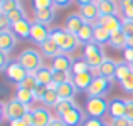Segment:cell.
Listing matches in <instances>:
<instances>
[{
	"mask_svg": "<svg viewBox=\"0 0 133 126\" xmlns=\"http://www.w3.org/2000/svg\"><path fill=\"white\" fill-rule=\"evenodd\" d=\"M91 69V66L88 64L84 57H76L74 62H72V69H71V74L76 76V74H83V72H88Z\"/></svg>",
	"mask_w": 133,
	"mask_h": 126,
	"instance_id": "cell-29",
	"label": "cell"
},
{
	"mask_svg": "<svg viewBox=\"0 0 133 126\" xmlns=\"http://www.w3.org/2000/svg\"><path fill=\"white\" fill-rule=\"evenodd\" d=\"M98 24L103 25L110 34H115V32H118V30H121V27H123V19H121L120 15H99Z\"/></svg>",
	"mask_w": 133,
	"mask_h": 126,
	"instance_id": "cell-10",
	"label": "cell"
},
{
	"mask_svg": "<svg viewBox=\"0 0 133 126\" xmlns=\"http://www.w3.org/2000/svg\"><path fill=\"white\" fill-rule=\"evenodd\" d=\"M123 59H125V62H128V64L133 62V47H127L123 51Z\"/></svg>",
	"mask_w": 133,
	"mask_h": 126,
	"instance_id": "cell-47",
	"label": "cell"
},
{
	"mask_svg": "<svg viewBox=\"0 0 133 126\" xmlns=\"http://www.w3.org/2000/svg\"><path fill=\"white\" fill-rule=\"evenodd\" d=\"M61 120L66 123V126H81V124H84L86 116H84V111H83L81 108L74 106L71 111H68L66 114H62Z\"/></svg>",
	"mask_w": 133,
	"mask_h": 126,
	"instance_id": "cell-9",
	"label": "cell"
},
{
	"mask_svg": "<svg viewBox=\"0 0 133 126\" xmlns=\"http://www.w3.org/2000/svg\"><path fill=\"white\" fill-rule=\"evenodd\" d=\"M0 2H3V0H0Z\"/></svg>",
	"mask_w": 133,
	"mask_h": 126,
	"instance_id": "cell-56",
	"label": "cell"
},
{
	"mask_svg": "<svg viewBox=\"0 0 133 126\" xmlns=\"http://www.w3.org/2000/svg\"><path fill=\"white\" fill-rule=\"evenodd\" d=\"M41 52H42V55H45V57H51V59H54L56 55H59L61 54V47L57 45V42H56L54 39H49V40H45L42 45H41Z\"/></svg>",
	"mask_w": 133,
	"mask_h": 126,
	"instance_id": "cell-24",
	"label": "cell"
},
{
	"mask_svg": "<svg viewBox=\"0 0 133 126\" xmlns=\"http://www.w3.org/2000/svg\"><path fill=\"white\" fill-rule=\"evenodd\" d=\"M94 81V76L91 74V72H83V74H76L72 76V82H74V86L78 87V91H88L89 86L93 84Z\"/></svg>",
	"mask_w": 133,
	"mask_h": 126,
	"instance_id": "cell-19",
	"label": "cell"
},
{
	"mask_svg": "<svg viewBox=\"0 0 133 126\" xmlns=\"http://www.w3.org/2000/svg\"><path fill=\"white\" fill-rule=\"evenodd\" d=\"M76 2H78L79 7H83V5H88V3H94L96 0H76Z\"/></svg>",
	"mask_w": 133,
	"mask_h": 126,
	"instance_id": "cell-52",
	"label": "cell"
},
{
	"mask_svg": "<svg viewBox=\"0 0 133 126\" xmlns=\"http://www.w3.org/2000/svg\"><path fill=\"white\" fill-rule=\"evenodd\" d=\"M84 24H86L84 17H83L79 12H74V13H71V15L66 17V20H64V29L68 30V32L78 36L79 30L83 29V25H84Z\"/></svg>",
	"mask_w": 133,
	"mask_h": 126,
	"instance_id": "cell-11",
	"label": "cell"
},
{
	"mask_svg": "<svg viewBox=\"0 0 133 126\" xmlns=\"http://www.w3.org/2000/svg\"><path fill=\"white\" fill-rule=\"evenodd\" d=\"M49 91V87L47 86H44V84H39V86L34 89V96H36V99L37 101H42V97L45 96V93Z\"/></svg>",
	"mask_w": 133,
	"mask_h": 126,
	"instance_id": "cell-41",
	"label": "cell"
},
{
	"mask_svg": "<svg viewBox=\"0 0 133 126\" xmlns=\"http://www.w3.org/2000/svg\"><path fill=\"white\" fill-rule=\"evenodd\" d=\"M130 66H131V71H133V62H131V64H130Z\"/></svg>",
	"mask_w": 133,
	"mask_h": 126,
	"instance_id": "cell-54",
	"label": "cell"
},
{
	"mask_svg": "<svg viewBox=\"0 0 133 126\" xmlns=\"http://www.w3.org/2000/svg\"><path fill=\"white\" fill-rule=\"evenodd\" d=\"M120 86H121V89L125 91V93H128V94H133V71L128 74V78L127 79H123V81L120 82Z\"/></svg>",
	"mask_w": 133,
	"mask_h": 126,
	"instance_id": "cell-39",
	"label": "cell"
},
{
	"mask_svg": "<svg viewBox=\"0 0 133 126\" xmlns=\"http://www.w3.org/2000/svg\"><path fill=\"white\" fill-rule=\"evenodd\" d=\"M15 99L20 101L22 104H25V106H29V108L37 101L36 96H34V91H29V89H25V87H17V91H15Z\"/></svg>",
	"mask_w": 133,
	"mask_h": 126,
	"instance_id": "cell-25",
	"label": "cell"
},
{
	"mask_svg": "<svg viewBox=\"0 0 133 126\" xmlns=\"http://www.w3.org/2000/svg\"><path fill=\"white\" fill-rule=\"evenodd\" d=\"M37 86H39V81H37L36 74H27V78L24 79L17 87H25V89H29V91H34Z\"/></svg>",
	"mask_w": 133,
	"mask_h": 126,
	"instance_id": "cell-35",
	"label": "cell"
},
{
	"mask_svg": "<svg viewBox=\"0 0 133 126\" xmlns=\"http://www.w3.org/2000/svg\"><path fill=\"white\" fill-rule=\"evenodd\" d=\"M110 39H111V34L108 32L103 25L96 24V25H94V44H98V45L110 44Z\"/></svg>",
	"mask_w": 133,
	"mask_h": 126,
	"instance_id": "cell-28",
	"label": "cell"
},
{
	"mask_svg": "<svg viewBox=\"0 0 133 126\" xmlns=\"http://www.w3.org/2000/svg\"><path fill=\"white\" fill-rule=\"evenodd\" d=\"M127 42H128V36L123 32V30H118V32L111 34L110 39V47L115 49V51H125L127 49Z\"/></svg>",
	"mask_w": 133,
	"mask_h": 126,
	"instance_id": "cell-20",
	"label": "cell"
},
{
	"mask_svg": "<svg viewBox=\"0 0 133 126\" xmlns=\"http://www.w3.org/2000/svg\"><path fill=\"white\" fill-rule=\"evenodd\" d=\"M99 15H120V3L116 0H96Z\"/></svg>",
	"mask_w": 133,
	"mask_h": 126,
	"instance_id": "cell-15",
	"label": "cell"
},
{
	"mask_svg": "<svg viewBox=\"0 0 133 126\" xmlns=\"http://www.w3.org/2000/svg\"><path fill=\"white\" fill-rule=\"evenodd\" d=\"M108 108H110V103L104 97H88L86 101V113L91 118L103 120V116L108 113Z\"/></svg>",
	"mask_w": 133,
	"mask_h": 126,
	"instance_id": "cell-5",
	"label": "cell"
},
{
	"mask_svg": "<svg viewBox=\"0 0 133 126\" xmlns=\"http://www.w3.org/2000/svg\"><path fill=\"white\" fill-rule=\"evenodd\" d=\"M20 7H22L20 0H3V2H0V12H2V15H9L10 12L20 9Z\"/></svg>",
	"mask_w": 133,
	"mask_h": 126,
	"instance_id": "cell-31",
	"label": "cell"
},
{
	"mask_svg": "<svg viewBox=\"0 0 133 126\" xmlns=\"http://www.w3.org/2000/svg\"><path fill=\"white\" fill-rule=\"evenodd\" d=\"M7 17H9V20L12 22V25H14V24H17V22H22V20H25V19H27V13H25V10L20 7V9L10 12Z\"/></svg>",
	"mask_w": 133,
	"mask_h": 126,
	"instance_id": "cell-36",
	"label": "cell"
},
{
	"mask_svg": "<svg viewBox=\"0 0 133 126\" xmlns=\"http://www.w3.org/2000/svg\"><path fill=\"white\" fill-rule=\"evenodd\" d=\"M49 126H66V123L61 120V118H54V120L49 123Z\"/></svg>",
	"mask_w": 133,
	"mask_h": 126,
	"instance_id": "cell-50",
	"label": "cell"
},
{
	"mask_svg": "<svg viewBox=\"0 0 133 126\" xmlns=\"http://www.w3.org/2000/svg\"><path fill=\"white\" fill-rule=\"evenodd\" d=\"M111 86H113V82L110 79L99 76V78H94L86 94H88V97H106V94L111 91Z\"/></svg>",
	"mask_w": 133,
	"mask_h": 126,
	"instance_id": "cell-6",
	"label": "cell"
},
{
	"mask_svg": "<svg viewBox=\"0 0 133 126\" xmlns=\"http://www.w3.org/2000/svg\"><path fill=\"white\" fill-rule=\"evenodd\" d=\"M12 29V22L9 20L7 15H0V30H10Z\"/></svg>",
	"mask_w": 133,
	"mask_h": 126,
	"instance_id": "cell-42",
	"label": "cell"
},
{
	"mask_svg": "<svg viewBox=\"0 0 133 126\" xmlns=\"http://www.w3.org/2000/svg\"><path fill=\"white\" fill-rule=\"evenodd\" d=\"M51 39H54L57 42V45L61 47V51L64 52V54H69V55H71L72 52H76L78 47L81 45L78 36L68 32L64 27H52L51 29Z\"/></svg>",
	"mask_w": 133,
	"mask_h": 126,
	"instance_id": "cell-1",
	"label": "cell"
},
{
	"mask_svg": "<svg viewBox=\"0 0 133 126\" xmlns=\"http://www.w3.org/2000/svg\"><path fill=\"white\" fill-rule=\"evenodd\" d=\"M72 2H74V0H54V5L59 7V9H66V7H69Z\"/></svg>",
	"mask_w": 133,
	"mask_h": 126,
	"instance_id": "cell-49",
	"label": "cell"
},
{
	"mask_svg": "<svg viewBox=\"0 0 133 126\" xmlns=\"http://www.w3.org/2000/svg\"><path fill=\"white\" fill-rule=\"evenodd\" d=\"M22 120L27 123V126H34V113H32V109H29V111H27V113H25V116H24Z\"/></svg>",
	"mask_w": 133,
	"mask_h": 126,
	"instance_id": "cell-48",
	"label": "cell"
},
{
	"mask_svg": "<svg viewBox=\"0 0 133 126\" xmlns=\"http://www.w3.org/2000/svg\"><path fill=\"white\" fill-rule=\"evenodd\" d=\"M12 61H9V54H5V52H0V69L2 71H5L7 66L10 64Z\"/></svg>",
	"mask_w": 133,
	"mask_h": 126,
	"instance_id": "cell-45",
	"label": "cell"
},
{
	"mask_svg": "<svg viewBox=\"0 0 133 126\" xmlns=\"http://www.w3.org/2000/svg\"><path fill=\"white\" fill-rule=\"evenodd\" d=\"M116 67H118V62L108 57L106 61H104L103 64L99 66V74L103 76V78H106V79H110V81H113L115 76H116Z\"/></svg>",
	"mask_w": 133,
	"mask_h": 126,
	"instance_id": "cell-22",
	"label": "cell"
},
{
	"mask_svg": "<svg viewBox=\"0 0 133 126\" xmlns=\"http://www.w3.org/2000/svg\"><path fill=\"white\" fill-rule=\"evenodd\" d=\"M32 113H34V126H49V123L54 120L52 113L45 106L32 108Z\"/></svg>",
	"mask_w": 133,
	"mask_h": 126,
	"instance_id": "cell-12",
	"label": "cell"
},
{
	"mask_svg": "<svg viewBox=\"0 0 133 126\" xmlns=\"http://www.w3.org/2000/svg\"><path fill=\"white\" fill-rule=\"evenodd\" d=\"M76 93H78V87L74 86L72 79L68 81V82H64V84H61V86L57 87V94H59L61 99H74Z\"/></svg>",
	"mask_w": 133,
	"mask_h": 126,
	"instance_id": "cell-26",
	"label": "cell"
},
{
	"mask_svg": "<svg viewBox=\"0 0 133 126\" xmlns=\"http://www.w3.org/2000/svg\"><path fill=\"white\" fill-rule=\"evenodd\" d=\"M3 72H5L7 79H9L10 82L17 84V86H19V84L27 78V74H29V72H27L25 69L20 66V62H19V61H12L9 66H7V69H5Z\"/></svg>",
	"mask_w": 133,
	"mask_h": 126,
	"instance_id": "cell-7",
	"label": "cell"
},
{
	"mask_svg": "<svg viewBox=\"0 0 133 126\" xmlns=\"http://www.w3.org/2000/svg\"><path fill=\"white\" fill-rule=\"evenodd\" d=\"M127 47H133V36L128 37V42H127Z\"/></svg>",
	"mask_w": 133,
	"mask_h": 126,
	"instance_id": "cell-53",
	"label": "cell"
},
{
	"mask_svg": "<svg viewBox=\"0 0 133 126\" xmlns=\"http://www.w3.org/2000/svg\"><path fill=\"white\" fill-rule=\"evenodd\" d=\"M121 30H123L128 37L133 36V20H123V27H121Z\"/></svg>",
	"mask_w": 133,
	"mask_h": 126,
	"instance_id": "cell-44",
	"label": "cell"
},
{
	"mask_svg": "<svg viewBox=\"0 0 133 126\" xmlns=\"http://www.w3.org/2000/svg\"><path fill=\"white\" fill-rule=\"evenodd\" d=\"M79 13H81V15L84 17L86 22L98 24V19H99V10H98L96 2H94V3H88V5L79 7Z\"/></svg>",
	"mask_w": 133,
	"mask_h": 126,
	"instance_id": "cell-17",
	"label": "cell"
},
{
	"mask_svg": "<svg viewBox=\"0 0 133 126\" xmlns=\"http://www.w3.org/2000/svg\"><path fill=\"white\" fill-rule=\"evenodd\" d=\"M120 10L123 20H133V0H120Z\"/></svg>",
	"mask_w": 133,
	"mask_h": 126,
	"instance_id": "cell-33",
	"label": "cell"
},
{
	"mask_svg": "<svg viewBox=\"0 0 133 126\" xmlns=\"http://www.w3.org/2000/svg\"><path fill=\"white\" fill-rule=\"evenodd\" d=\"M15 45H17V37L12 32V29L10 30H0V52L10 54L15 49Z\"/></svg>",
	"mask_w": 133,
	"mask_h": 126,
	"instance_id": "cell-14",
	"label": "cell"
},
{
	"mask_svg": "<svg viewBox=\"0 0 133 126\" xmlns=\"http://www.w3.org/2000/svg\"><path fill=\"white\" fill-rule=\"evenodd\" d=\"M54 7V0H32V9L36 10H44V9H51Z\"/></svg>",
	"mask_w": 133,
	"mask_h": 126,
	"instance_id": "cell-38",
	"label": "cell"
},
{
	"mask_svg": "<svg viewBox=\"0 0 133 126\" xmlns=\"http://www.w3.org/2000/svg\"><path fill=\"white\" fill-rule=\"evenodd\" d=\"M83 126H104L103 123V120H99V118H86V121H84V124Z\"/></svg>",
	"mask_w": 133,
	"mask_h": 126,
	"instance_id": "cell-43",
	"label": "cell"
},
{
	"mask_svg": "<svg viewBox=\"0 0 133 126\" xmlns=\"http://www.w3.org/2000/svg\"><path fill=\"white\" fill-rule=\"evenodd\" d=\"M131 72V66L128 64V62H118V67H116V76H115V79H116L118 82H121L123 79L128 78V74Z\"/></svg>",
	"mask_w": 133,
	"mask_h": 126,
	"instance_id": "cell-34",
	"label": "cell"
},
{
	"mask_svg": "<svg viewBox=\"0 0 133 126\" xmlns=\"http://www.w3.org/2000/svg\"><path fill=\"white\" fill-rule=\"evenodd\" d=\"M127 113V101L121 97H113L110 101V108H108V114L111 118H121Z\"/></svg>",
	"mask_w": 133,
	"mask_h": 126,
	"instance_id": "cell-16",
	"label": "cell"
},
{
	"mask_svg": "<svg viewBox=\"0 0 133 126\" xmlns=\"http://www.w3.org/2000/svg\"><path fill=\"white\" fill-rule=\"evenodd\" d=\"M74 106H76L74 99H61V101L57 103V106L54 108V111L57 113V118H61L62 114H66L68 111H71Z\"/></svg>",
	"mask_w": 133,
	"mask_h": 126,
	"instance_id": "cell-32",
	"label": "cell"
},
{
	"mask_svg": "<svg viewBox=\"0 0 133 126\" xmlns=\"http://www.w3.org/2000/svg\"><path fill=\"white\" fill-rule=\"evenodd\" d=\"M30 29H32V22L29 19L22 20V22H17L12 25V32L19 39H30Z\"/></svg>",
	"mask_w": 133,
	"mask_h": 126,
	"instance_id": "cell-18",
	"label": "cell"
},
{
	"mask_svg": "<svg viewBox=\"0 0 133 126\" xmlns=\"http://www.w3.org/2000/svg\"><path fill=\"white\" fill-rule=\"evenodd\" d=\"M10 126H27V123L24 120H15V121H10Z\"/></svg>",
	"mask_w": 133,
	"mask_h": 126,
	"instance_id": "cell-51",
	"label": "cell"
},
{
	"mask_svg": "<svg viewBox=\"0 0 133 126\" xmlns=\"http://www.w3.org/2000/svg\"><path fill=\"white\" fill-rule=\"evenodd\" d=\"M83 57L88 61V64L91 66V67H99V66L108 59L106 55H104L103 47H101V45H98V44H94V42H91V44L84 45Z\"/></svg>",
	"mask_w": 133,
	"mask_h": 126,
	"instance_id": "cell-4",
	"label": "cell"
},
{
	"mask_svg": "<svg viewBox=\"0 0 133 126\" xmlns=\"http://www.w3.org/2000/svg\"><path fill=\"white\" fill-rule=\"evenodd\" d=\"M59 101H61V97H59L57 91L49 89L47 93H45V96L42 97V101H41V103H42V106H45V108H56Z\"/></svg>",
	"mask_w": 133,
	"mask_h": 126,
	"instance_id": "cell-30",
	"label": "cell"
},
{
	"mask_svg": "<svg viewBox=\"0 0 133 126\" xmlns=\"http://www.w3.org/2000/svg\"><path fill=\"white\" fill-rule=\"evenodd\" d=\"M54 19H56L54 7L44 9V10H36V12H34V22H41V24H44V25H49L51 22H54Z\"/></svg>",
	"mask_w": 133,
	"mask_h": 126,
	"instance_id": "cell-23",
	"label": "cell"
},
{
	"mask_svg": "<svg viewBox=\"0 0 133 126\" xmlns=\"http://www.w3.org/2000/svg\"><path fill=\"white\" fill-rule=\"evenodd\" d=\"M104 126H110V124H104Z\"/></svg>",
	"mask_w": 133,
	"mask_h": 126,
	"instance_id": "cell-55",
	"label": "cell"
},
{
	"mask_svg": "<svg viewBox=\"0 0 133 126\" xmlns=\"http://www.w3.org/2000/svg\"><path fill=\"white\" fill-rule=\"evenodd\" d=\"M15 61H19L20 66H22L29 74H36L44 66L42 64V55H41L36 49H24V51L17 55Z\"/></svg>",
	"mask_w": 133,
	"mask_h": 126,
	"instance_id": "cell-2",
	"label": "cell"
},
{
	"mask_svg": "<svg viewBox=\"0 0 133 126\" xmlns=\"http://www.w3.org/2000/svg\"><path fill=\"white\" fill-rule=\"evenodd\" d=\"M51 39V29L41 22H32V29H30V40L36 44L42 45L45 40Z\"/></svg>",
	"mask_w": 133,
	"mask_h": 126,
	"instance_id": "cell-8",
	"label": "cell"
},
{
	"mask_svg": "<svg viewBox=\"0 0 133 126\" xmlns=\"http://www.w3.org/2000/svg\"><path fill=\"white\" fill-rule=\"evenodd\" d=\"M94 25L96 24H91V22H86L83 25V29L79 30L78 34V39L83 45H88L91 42H94Z\"/></svg>",
	"mask_w": 133,
	"mask_h": 126,
	"instance_id": "cell-21",
	"label": "cell"
},
{
	"mask_svg": "<svg viewBox=\"0 0 133 126\" xmlns=\"http://www.w3.org/2000/svg\"><path fill=\"white\" fill-rule=\"evenodd\" d=\"M72 62H74V59H72L71 55H69V54H64V52H61L59 55H56V57L52 59L51 67L54 69V71L71 72V69H72Z\"/></svg>",
	"mask_w": 133,
	"mask_h": 126,
	"instance_id": "cell-13",
	"label": "cell"
},
{
	"mask_svg": "<svg viewBox=\"0 0 133 126\" xmlns=\"http://www.w3.org/2000/svg\"><path fill=\"white\" fill-rule=\"evenodd\" d=\"M2 109H3V120H9L10 123V121H15V120H22L30 108L14 97V99L7 101V103H2Z\"/></svg>",
	"mask_w": 133,
	"mask_h": 126,
	"instance_id": "cell-3",
	"label": "cell"
},
{
	"mask_svg": "<svg viewBox=\"0 0 133 126\" xmlns=\"http://www.w3.org/2000/svg\"><path fill=\"white\" fill-rule=\"evenodd\" d=\"M125 116L133 123V99H127V113H125Z\"/></svg>",
	"mask_w": 133,
	"mask_h": 126,
	"instance_id": "cell-46",
	"label": "cell"
},
{
	"mask_svg": "<svg viewBox=\"0 0 133 126\" xmlns=\"http://www.w3.org/2000/svg\"><path fill=\"white\" fill-rule=\"evenodd\" d=\"M71 79H72V74H71V72H61V71H54V81H52V82H56L57 86H61V84H64V82L71 81Z\"/></svg>",
	"mask_w": 133,
	"mask_h": 126,
	"instance_id": "cell-37",
	"label": "cell"
},
{
	"mask_svg": "<svg viewBox=\"0 0 133 126\" xmlns=\"http://www.w3.org/2000/svg\"><path fill=\"white\" fill-rule=\"evenodd\" d=\"M36 78H37V81H39V84L49 86V84L54 81V69L47 67V66H42V67L36 72Z\"/></svg>",
	"mask_w": 133,
	"mask_h": 126,
	"instance_id": "cell-27",
	"label": "cell"
},
{
	"mask_svg": "<svg viewBox=\"0 0 133 126\" xmlns=\"http://www.w3.org/2000/svg\"><path fill=\"white\" fill-rule=\"evenodd\" d=\"M110 126H133V123L127 116H121V118H111Z\"/></svg>",
	"mask_w": 133,
	"mask_h": 126,
	"instance_id": "cell-40",
	"label": "cell"
}]
</instances>
